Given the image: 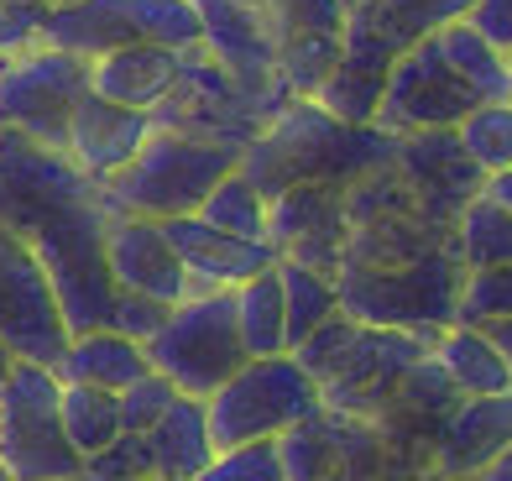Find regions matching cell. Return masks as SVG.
<instances>
[{"mask_svg": "<svg viewBox=\"0 0 512 481\" xmlns=\"http://www.w3.org/2000/svg\"><path fill=\"white\" fill-rule=\"evenodd\" d=\"M398 136L382 126H356L330 116L319 100H288L277 116L241 147V173L262 189L267 199L293 189V183H356L361 173L392 163Z\"/></svg>", "mask_w": 512, "mask_h": 481, "instance_id": "1", "label": "cell"}, {"mask_svg": "<svg viewBox=\"0 0 512 481\" xmlns=\"http://www.w3.org/2000/svg\"><path fill=\"white\" fill-rule=\"evenodd\" d=\"M460 283H465V262L450 251V241L424 251V257H413V262H398V267H351L345 262L335 272L340 309L351 319H361V325H382V330H445V325H455Z\"/></svg>", "mask_w": 512, "mask_h": 481, "instance_id": "2", "label": "cell"}, {"mask_svg": "<svg viewBox=\"0 0 512 481\" xmlns=\"http://www.w3.org/2000/svg\"><path fill=\"white\" fill-rule=\"evenodd\" d=\"M236 163H241L236 147H215V142H199V136L152 126L142 152H136L121 173L105 178V194L115 199L121 215L173 220V215H194L199 199Z\"/></svg>", "mask_w": 512, "mask_h": 481, "instance_id": "3", "label": "cell"}, {"mask_svg": "<svg viewBox=\"0 0 512 481\" xmlns=\"http://www.w3.org/2000/svg\"><path fill=\"white\" fill-rule=\"evenodd\" d=\"M63 382L42 361H11L0 382V471L11 481H79L84 455L68 445L58 414Z\"/></svg>", "mask_w": 512, "mask_h": 481, "instance_id": "4", "label": "cell"}, {"mask_svg": "<svg viewBox=\"0 0 512 481\" xmlns=\"http://www.w3.org/2000/svg\"><path fill=\"white\" fill-rule=\"evenodd\" d=\"M152 372H162L178 393L209 398L246 361L236 330V288H194L168 309L162 330L147 340Z\"/></svg>", "mask_w": 512, "mask_h": 481, "instance_id": "5", "label": "cell"}, {"mask_svg": "<svg viewBox=\"0 0 512 481\" xmlns=\"http://www.w3.org/2000/svg\"><path fill=\"white\" fill-rule=\"evenodd\" d=\"M319 408V387L293 351L277 356H246L215 393L204 398L209 434L215 445H241V440H277L288 424Z\"/></svg>", "mask_w": 512, "mask_h": 481, "instance_id": "6", "label": "cell"}, {"mask_svg": "<svg viewBox=\"0 0 512 481\" xmlns=\"http://www.w3.org/2000/svg\"><path fill=\"white\" fill-rule=\"evenodd\" d=\"M42 42L79 58H100L126 42H162L189 53L199 48V11L194 0H68V6H48Z\"/></svg>", "mask_w": 512, "mask_h": 481, "instance_id": "7", "label": "cell"}, {"mask_svg": "<svg viewBox=\"0 0 512 481\" xmlns=\"http://www.w3.org/2000/svg\"><path fill=\"white\" fill-rule=\"evenodd\" d=\"M84 95H89V58L68 48L32 42V48L0 58V126L32 136L42 147L63 152L68 121H74Z\"/></svg>", "mask_w": 512, "mask_h": 481, "instance_id": "8", "label": "cell"}, {"mask_svg": "<svg viewBox=\"0 0 512 481\" xmlns=\"http://www.w3.org/2000/svg\"><path fill=\"white\" fill-rule=\"evenodd\" d=\"M434 335L439 330H382V325H361L356 319L335 366L319 377V403L335 408V414L377 419L392 398V387L403 382V372L418 356H429Z\"/></svg>", "mask_w": 512, "mask_h": 481, "instance_id": "9", "label": "cell"}, {"mask_svg": "<svg viewBox=\"0 0 512 481\" xmlns=\"http://www.w3.org/2000/svg\"><path fill=\"white\" fill-rule=\"evenodd\" d=\"M476 105H481V95L445 63L439 42L424 37V42H413V48H403L392 58L371 126H382L387 136H408V131H429V126H460Z\"/></svg>", "mask_w": 512, "mask_h": 481, "instance_id": "10", "label": "cell"}, {"mask_svg": "<svg viewBox=\"0 0 512 481\" xmlns=\"http://www.w3.org/2000/svg\"><path fill=\"white\" fill-rule=\"evenodd\" d=\"M0 340L16 361L42 366H53L68 346V325L48 272H42L37 251L11 231H0Z\"/></svg>", "mask_w": 512, "mask_h": 481, "instance_id": "11", "label": "cell"}, {"mask_svg": "<svg viewBox=\"0 0 512 481\" xmlns=\"http://www.w3.org/2000/svg\"><path fill=\"white\" fill-rule=\"evenodd\" d=\"M199 11V48L215 58L230 79L251 95L288 105V84L277 79V32L251 0H194Z\"/></svg>", "mask_w": 512, "mask_h": 481, "instance_id": "12", "label": "cell"}, {"mask_svg": "<svg viewBox=\"0 0 512 481\" xmlns=\"http://www.w3.org/2000/svg\"><path fill=\"white\" fill-rule=\"evenodd\" d=\"M345 236L351 220H345V189L335 183H293L267 199V241L277 246V257L335 278L345 262Z\"/></svg>", "mask_w": 512, "mask_h": 481, "instance_id": "13", "label": "cell"}, {"mask_svg": "<svg viewBox=\"0 0 512 481\" xmlns=\"http://www.w3.org/2000/svg\"><path fill=\"white\" fill-rule=\"evenodd\" d=\"M392 168L403 173V183L413 189L418 210L434 225H455V215L481 194L486 173L471 163V152L460 147L455 126H429V131H408L398 136V152H392Z\"/></svg>", "mask_w": 512, "mask_h": 481, "instance_id": "14", "label": "cell"}, {"mask_svg": "<svg viewBox=\"0 0 512 481\" xmlns=\"http://www.w3.org/2000/svg\"><path fill=\"white\" fill-rule=\"evenodd\" d=\"M105 262H110L115 288L147 293V299H162V304H178L194 288L189 267L178 262L168 231H162V220H147V215H115L110 220Z\"/></svg>", "mask_w": 512, "mask_h": 481, "instance_id": "15", "label": "cell"}, {"mask_svg": "<svg viewBox=\"0 0 512 481\" xmlns=\"http://www.w3.org/2000/svg\"><path fill=\"white\" fill-rule=\"evenodd\" d=\"M392 58H398V48H392L387 37L371 32L361 16L345 11V27H340V58H335V68H330V79H324L309 100H319V105L330 110V116H340V121L371 126Z\"/></svg>", "mask_w": 512, "mask_h": 481, "instance_id": "16", "label": "cell"}, {"mask_svg": "<svg viewBox=\"0 0 512 481\" xmlns=\"http://www.w3.org/2000/svg\"><path fill=\"white\" fill-rule=\"evenodd\" d=\"M162 231H168L178 262L189 267L194 288H241L246 278H256V272H267L277 262L272 241L230 236V231H220V225H209L199 215H173V220H162Z\"/></svg>", "mask_w": 512, "mask_h": 481, "instance_id": "17", "label": "cell"}, {"mask_svg": "<svg viewBox=\"0 0 512 481\" xmlns=\"http://www.w3.org/2000/svg\"><path fill=\"white\" fill-rule=\"evenodd\" d=\"M152 136V110H131V105H115L105 95H89L79 100L74 121H68V142L63 152L74 157V163L89 173V178H110L121 173L136 152H142V142Z\"/></svg>", "mask_w": 512, "mask_h": 481, "instance_id": "18", "label": "cell"}, {"mask_svg": "<svg viewBox=\"0 0 512 481\" xmlns=\"http://www.w3.org/2000/svg\"><path fill=\"white\" fill-rule=\"evenodd\" d=\"M507 445H512V393L460 398L429 440V471L471 476Z\"/></svg>", "mask_w": 512, "mask_h": 481, "instance_id": "19", "label": "cell"}, {"mask_svg": "<svg viewBox=\"0 0 512 481\" xmlns=\"http://www.w3.org/2000/svg\"><path fill=\"white\" fill-rule=\"evenodd\" d=\"M178 74H183V53L162 48V42H126V48L89 58V89L131 110H157L173 95Z\"/></svg>", "mask_w": 512, "mask_h": 481, "instance_id": "20", "label": "cell"}, {"mask_svg": "<svg viewBox=\"0 0 512 481\" xmlns=\"http://www.w3.org/2000/svg\"><path fill=\"white\" fill-rule=\"evenodd\" d=\"M147 455H152V476H173V481H194L204 461L215 455V434H209L204 398L178 393L162 414L142 429Z\"/></svg>", "mask_w": 512, "mask_h": 481, "instance_id": "21", "label": "cell"}, {"mask_svg": "<svg viewBox=\"0 0 512 481\" xmlns=\"http://www.w3.org/2000/svg\"><path fill=\"white\" fill-rule=\"evenodd\" d=\"M58 382H95V387H110V393H121V387H131L142 372H152L147 361V346L142 340H131L121 330H84V335H68L63 356L53 361Z\"/></svg>", "mask_w": 512, "mask_h": 481, "instance_id": "22", "label": "cell"}, {"mask_svg": "<svg viewBox=\"0 0 512 481\" xmlns=\"http://www.w3.org/2000/svg\"><path fill=\"white\" fill-rule=\"evenodd\" d=\"M429 356L445 366V377L460 387V398H481V393H512V366L492 346V335L481 325H445L434 335Z\"/></svg>", "mask_w": 512, "mask_h": 481, "instance_id": "23", "label": "cell"}, {"mask_svg": "<svg viewBox=\"0 0 512 481\" xmlns=\"http://www.w3.org/2000/svg\"><path fill=\"white\" fill-rule=\"evenodd\" d=\"M476 0H351V16H361L377 37H387L392 48H413V42L434 37L439 27H450V21L471 16Z\"/></svg>", "mask_w": 512, "mask_h": 481, "instance_id": "24", "label": "cell"}, {"mask_svg": "<svg viewBox=\"0 0 512 481\" xmlns=\"http://www.w3.org/2000/svg\"><path fill=\"white\" fill-rule=\"evenodd\" d=\"M236 330H241L246 356H277V351H288L283 278H277V262L236 288Z\"/></svg>", "mask_w": 512, "mask_h": 481, "instance_id": "25", "label": "cell"}, {"mask_svg": "<svg viewBox=\"0 0 512 481\" xmlns=\"http://www.w3.org/2000/svg\"><path fill=\"white\" fill-rule=\"evenodd\" d=\"M434 42H439V53H445V63L476 89L481 100H507V53L486 32L471 27V16L439 27Z\"/></svg>", "mask_w": 512, "mask_h": 481, "instance_id": "26", "label": "cell"}, {"mask_svg": "<svg viewBox=\"0 0 512 481\" xmlns=\"http://www.w3.org/2000/svg\"><path fill=\"white\" fill-rule=\"evenodd\" d=\"M58 414H63V434L79 455H95L105 450L115 434H121V393L110 387H95V382H63L58 393Z\"/></svg>", "mask_w": 512, "mask_h": 481, "instance_id": "27", "label": "cell"}, {"mask_svg": "<svg viewBox=\"0 0 512 481\" xmlns=\"http://www.w3.org/2000/svg\"><path fill=\"white\" fill-rule=\"evenodd\" d=\"M450 251L465 267H497L512 262V210L492 194H476L450 225Z\"/></svg>", "mask_w": 512, "mask_h": 481, "instance_id": "28", "label": "cell"}, {"mask_svg": "<svg viewBox=\"0 0 512 481\" xmlns=\"http://www.w3.org/2000/svg\"><path fill=\"white\" fill-rule=\"evenodd\" d=\"M277 278H283V319H288V351H293L314 325H324L340 309V288L330 272H314L288 257H277Z\"/></svg>", "mask_w": 512, "mask_h": 481, "instance_id": "29", "label": "cell"}, {"mask_svg": "<svg viewBox=\"0 0 512 481\" xmlns=\"http://www.w3.org/2000/svg\"><path fill=\"white\" fill-rule=\"evenodd\" d=\"M199 220L209 225H220V231L230 236H251V241H267V194L256 189V183L241 173V168H230L215 189H209L199 199Z\"/></svg>", "mask_w": 512, "mask_h": 481, "instance_id": "30", "label": "cell"}, {"mask_svg": "<svg viewBox=\"0 0 512 481\" xmlns=\"http://www.w3.org/2000/svg\"><path fill=\"white\" fill-rule=\"evenodd\" d=\"M340 58V32H298L277 42V79L288 84L293 100H309L314 89L330 79Z\"/></svg>", "mask_w": 512, "mask_h": 481, "instance_id": "31", "label": "cell"}, {"mask_svg": "<svg viewBox=\"0 0 512 481\" xmlns=\"http://www.w3.org/2000/svg\"><path fill=\"white\" fill-rule=\"evenodd\" d=\"M455 131L481 173H497L512 163V100H481Z\"/></svg>", "mask_w": 512, "mask_h": 481, "instance_id": "32", "label": "cell"}, {"mask_svg": "<svg viewBox=\"0 0 512 481\" xmlns=\"http://www.w3.org/2000/svg\"><path fill=\"white\" fill-rule=\"evenodd\" d=\"M507 314H512V262L465 267L455 325H486V319H507Z\"/></svg>", "mask_w": 512, "mask_h": 481, "instance_id": "33", "label": "cell"}, {"mask_svg": "<svg viewBox=\"0 0 512 481\" xmlns=\"http://www.w3.org/2000/svg\"><path fill=\"white\" fill-rule=\"evenodd\" d=\"M194 481H283L277 440H241V445H215Z\"/></svg>", "mask_w": 512, "mask_h": 481, "instance_id": "34", "label": "cell"}, {"mask_svg": "<svg viewBox=\"0 0 512 481\" xmlns=\"http://www.w3.org/2000/svg\"><path fill=\"white\" fill-rule=\"evenodd\" d=\"M272 21L277 42L298 32H340L345 27V0H251Z\"/></svg>", "mask_w": 512, "mask_h": 481, "instance_id": "35", "label": "cell"}, {"mask_svg": "<svg viewBox=\"0 0 512 481\" xmlns=\"http://www.w3.org/2000/svg\"><path fill=\"white\" fill-rule=\"evenodd\" d=\"M136 476H152V455H147L142 434L121 429L105 450L84 455V476L79 481H136Z\"/></svg>", "mask_w": 512, "mask_h": 481, "instance_id": "36", "label": "cell"}, {"mask_svg": "<svg viewBox=\"0 0 512 481\" xmlns=\"http://www.w3.org/2000/svg\"><path fill=\"white\" fill-rule=\"evenodd\" d=\"M173 304H162V299H147V293H131V288H115V299H110V314H105V325L110 330H121L131 340H147L162 330V319H168Z\"/></svg>", "mask_w": 512, "mask_h": 481, "instance_id": "37", "label": "cell"}, {"mask_svg": "<svg viewBox=\"0 0 512 481\" xmlns=\"http://www.w3.org/2000/svg\"><path fill=\"white\" fill-rule=\"evenodd\" d=\"M173 398H178V387H173L168 377H162V372H142L131 387H121V424L142 434Z\"/></svg>", "mask_w": 512, "mask_h": 481, "instance_id": "38", "label": "cell"}, {"mask_svg": "<svg viewBox=\"0 0 512 481\" xmlns=\"http://www.w3.org/2000/svg\"><path fill=\"white\" fill-rule=\"evenodd\" d=\"M42 21H48L42 0H0V58L42 42Z\"/></svg>", "mask_w": 512, "mask_h": 481, "instance_id": "39", "label": "cell"}, {"mask_svg": "<svg viewBox=\"0 0 512 481\" xmlns=\"http://www.w3.org/2000/svg\"><path fill=\"white\" fill-rule=\"evenodd\" d=\"M471 27L486 32L507 53L512 48V0H476V6H471Z\"/></svg>", "mask_w": 512, "mask_h": 481, "instance_id": "40", "label": "cell"}, {"mask_svg": "<svg viewBox=\"0 0 512 481\" xmlns=\"http://www.w3.org/2000/svg\"><path fill=\"white\" fill-rule=\"evenodd\" d=\"M471 476H476V481H512V445H507V450H497L492 461L476 466Z\"/></svg>", "mask_w": 512, "mask_h": 481, "instance_id": "41", "label": "cell"}, {"mask_svg": "<svg viewBox=\"0 0 512 481\" xmlns=\"http://www.w3.org/2000/svg\"><path fill=\"white\" fill-rule=\"evenodd\" d=\"M481 194H492L497 204H507V210H512V163H507V168H497V173H486Z\"/></svg>", "mask_w": 512, "mask_h": 481, "instance_id": "42", "label": "cell"}, {"mask_svg": "<svg viewBox=\"0 0 512 481\" xmlns=\"http://www.w3.org/2000/svg\"><path fill=\"white\" fill-rule=\"evenodd\" d=\"M481 330L492 335V346H497V351H502V361L512 366V314H507V319H486Z\"/></svg>", "mask_w": 512, "mask_h": 481, "instance_id": "43", "label": "cell"}, {"mask_svg": "<svg viewBox=\"0 0 512 481\" xmlns=\"http://www.w3.org/2000/svg\"><path fill=\"white\" fill-rule=\"evenodd\" d=\"M11 361H16V356L6 351V340H0V382H6V372H11Z\"/></svg>", "mask_w": 512, "mask_h": 481, "instance_id": "44", "label": "cell"}, {"mask_svg": "<svg viewBox=\"0 0 512 481\" xmlns=\"http://www.w3.org/2000/svg\"><path fill=\"white\" fill-rule=\"evenodd\" d=\"M424 481H476V476H450V471H429Z\"/></svg>", "mask_w": 512, "mask_h": 481, "instance_id": "45", "label": "cell"}, {"mask_svg": "<svg viewBox=\"0 0 512 481\" xmlns=\"http://www.w3.org/2000/svg\"><path fill=\"white\" fill-rule=\"evenodd\" d=\"M507 100H512V48H507Z\"/></svg>", "mask_w": 512, "mask_h": 481, "instance_id": "46", "label": "cell"}, {"mask_svg": "<svg viewBox=\"0 0 512 481\" xmlns=\"http://www.w3.org/2000/svg\"><path fill=\"white\" fill-rule=\"evenodd\" d=\"M136 481H173V476H136Z\"/></svg>", "mask_w": 512, "mask_h": 481, "instance_id": "47", "label": "cell"}, {"mask_svg": "<svg viewBox=\"0 0 512 481\" xmlns=\"http://www.w3.org/2000/svg\"><path fill=\"white\" fill-rule=\"evenodd\" d=\"M42 6H68V0H42Z\"/></svg>", "mask_w": 512, "mask_h": 481, "instance_id": "48", "label": "cell"}, {"mask_svg": "<svg viewBox=\"0 0 512 481\" xmlns=\"http://www.w3.org/2000/svg\"><path fill=\"white\" fill-rule=\"evenodd\" d=\"M0 481H11V476H6V471H0Z\"/></svg>", "mask_w": 512, "mask_h": 481, "instance_id": "49", "label": "cell"}, {"mask_svg": "<svg viewBox=\"0 0 512 481\" xmlns=\"http://www.w3.org/2000/svg\"><path fill=\"white\" fill-rule=\"evenodd\" d=\"M345 6H351V0H345Z\"/></svg>", "mask_w": 512, "mask_h": 481, "instance_id": "50", "label": "cell"}]
</instances>
